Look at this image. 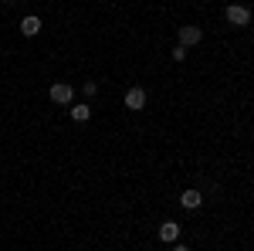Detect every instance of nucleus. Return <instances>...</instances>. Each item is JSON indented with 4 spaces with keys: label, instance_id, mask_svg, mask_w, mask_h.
<instances>
[{
    "label": "nucleus",
    "instance_id": "5",
    "mask_svg": "<svg viewBox=\"0 0 254 251\" xmlns=\"http://www.w3.org/2000/svg\"><path fill=\"white\" fill-rule=\"evenodd\" d=\"M122 102H126V109H132V112H139V109L146 105V92H142V88H129Z\"/></svg>",
    "mask_w": 254,
    "mask_h": 251
},
{
    "label": "nucleus",
    "instance_id": "3",
    "mask_svg": "<svg viewBox=\"0 0 254 251\" xmlns=\"http://www.w3.org/2000/svg\"><path fill=\"white\" fill-rule=\"evenodd\" d=\"M200 204H203V193L193 190V187L180 193V207H183V211H200Z\"/></svg>",
    "mask_w": 254,
    "mask_h": 251
},
{
    "label": "nucleus",
    "instance_id": "9",
    "mask_svg": "<svg viewBox=\"0 0 254 251\" xmlns=\"http://www.w3.org/2000/svg\"><path fill=\"white\" fill-rule=\"evenodd\" d=\"M173 58H176V61L187 58V48H183V44H176V48H173Z\"/></svg>",
    "mask_w": 254,
    "mask_h": 251
},
{
    "label": "nucleus",
    "instance_id": "4",
    "mask_svg": "<svg viewBox=\"0 0 254 251\" xmlns=\"http://www.w3.org/2000/svg\"><path fill=\"white\" fill-rule=\"evenodd\" d=\"M203 41V31L193 27V24H187V27H180V44L183 48H190V44H200Z\"/></svg>",
    "mask_w": 254,
    "mask_h": 251
},
{
    "label": "nucleus",
    "instance_id": "10",
    "mask_svg": "<svg viewBox=\"0 0 254 251\" xmlns=\"http://www.w3.org/2000/svg\"><path fill=\"white\" fill-rule=\"evenodd\" d=\"M173 251H190V248H187V245H176V248Z\"/></svg>",
    "mask_w": 254,
    "mask_h": 251
},
{
    "label": "nucleus",
    "instance_id": "1",
    "mask_svg": "<svg viewBox=\"0 0 254 251\" xmlns=\"http://www.w3.org/2000/svg\"><path fill=\"white\" fill-rule=\"evenodd\" d=\"M48 95H51V102H55V105H71V98H75V88H71L68 82H55Z\"/></svg>",
    "mask_w": 254,
    "mask_h": 251
},
{
    "label": "nucleus",
    "instance_id": "6",
    "mask_svg": "<svg viewBox=\"0 0 254 251\" xmlns=\"http://www.w3.org/2000/svg\"><path fill=\"white\" fill-rule=\"evenodd\" d=\"M176 238H180V224H176V221H163L159 241H163V245H176Z\"/></svg>",
    "mask_w": 254,
    "mask_h": 251
},
{
    "label": "nucleus",
    "instance_id": "2",
    "mask_svg": "<svg viewBox=\"0 0 254 251\" xmlns=\"http://www.w3.org/2000/svg\"><path fill=\"white\" fill-rule=\"evenodd\" d=\"M224 17L231 20L234 27H244V24L251 20V10H248V7H241V3H231V7L224 10Z\"/></svg>",
    "mask_w": 254,
    "mask_h": 251
},
{
    "label": "nucleus",
    "instance_id": "7",
    "mask_svg": "<svg viewBox=\"0 0 254 251\" xmlns=\"http://www.w3.org/2000/svg\"><path fill=\"white\" fill-rule=\"evenodd\" d=\"M20 34H24V38H34V34H41V17H34V14L20 17Z\"/></svg>",
    "mask_w": 254,
    "mask_h": 251
},
{
    "label": "nucleus",
    "instance_id": "8",
    "mask_svg": "<svg viewBox=\"0 0 254 251\" xmlns=\"http://www.w3.org/2000/svg\"><path fill=\"white\" fill-rule=\"evenodd\" d=\"M71 119H75V122H88V119H92V109H88L85 102H81V105H71Z\"/></svg>",
    "mask_w": 254,
    "mask_h": 251
}]
</instances>
